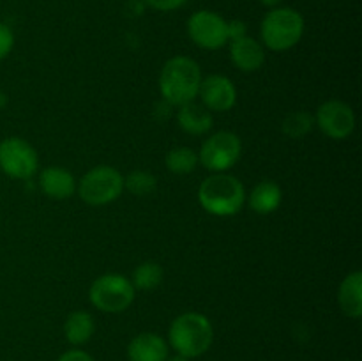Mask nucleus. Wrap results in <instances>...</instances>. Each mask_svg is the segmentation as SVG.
I'll return each mask as SVG.
<instances>
[{"mask_svg":"<svg viewBox=\"0 0 362 361\" xmlns=\"http://www.w3.org/2000/svg\"><path fill=\"white\" fill-rule=\"evenodd\" d=\"M202 67L191 57L175 55L165 62L159 73V94L170 106H182L198 98Z\"/></svg>","mask_w":362,"mask_h":361,"instance_id":"1","label":"nucleus"},{"mask_svg":"<svg viewBox=\"0 0 362 361\" xmlns=\"http://www.w3.org/2000/svg\"><path fill=\"white\" fill-rule=\"evenodd\" d=\"M214 342V328L207 315L200 311H184L177 315L168 329V347L179 356L194 360L211 349Z\"/></svg>","mask_w":362,"mask_h":361,"instance_id":"2","label":"nucleus"},{"mask_svg":"<svg viewBox=\"0 0 362 361\" xmlns=\"http://www.w3.org/2000/svg\"><path fill=\"white\" fill-rule=\"evenodd\" d=\"M246 188L235 176L221 172L212 173L202 180L198 188V202L207 214L228 218L243 211L246 204Z\"/></svg>","mask_w":362,"mask_h":361,"instance_id":"3","label":"nucleus"},{"mask_svg":"<svg viewBox=\"0 0 362 361\" xmlns=\"http://www.w3.org/2000/svg\"><path fill=\"white\" fill-rule=\"evenodd\" d=\"M306 30V21L292 7H272L260 23V39L271 52H286L297 46Z\"/></svg>","mask_w":362,"mask_h":361,"instance_id":"4","label":"nucleus"},{"mask_svg":"<svg viewBox=\"0 0 362 361\" xmlns=\"http://www.w3.org/2000/svg\"><path fill=\"white\" fill-rule=\"evenodd\" d=\"M136 289L127 276L106 273L98 276L88 289V301L103 314H122L133 304Z\"/></svg>","mask_w":362,"mask_h":361,"instance_id":"5","label":"nucleus"},{"mask_svg":"<svg viewBox=\"0 0 362 361\" xmlns=\"http://www.w3.org/2000/svg\"><path fill=\"white\" fill-rule=\"evenodd\" d=\"M76 193L88 205H108L124 193V176L112 165H98L78 180Z\"/></svg>","mask_w":362,"mask_h":361,"instance_id":"6","label":"nucleus"},{"mask_svg":"<svg viewBox=\"0 0 362 361\" xmlns=\"http://www.w3.org/2000/svg\"><path fill=\"white\" fill-rule=\"evenodd\" d=\"M243 156V142L232 131H218L202 144L198 163L212 173L228 172Z\"/></svg>","mask_w":362,"mask_h":361,"instance_id":"7","label":"nucleus"},{"mask_svg":"<svg viewBox=\"0 0 362 361\" xmlns=\"http://www.w3.org/2000/svg\"><path fill=\"white\" fill-rule=\"evenodd\" d=\"M37 151L20 137H7L0 142V170L11 179L27 180L37 173Z\"/></svg>","mask_w":362,"mask_h":361,"instance_id":"8","label":"nucleus"},{"mask_svg":"<svg viewBox=\"0 0 362 361\" xmlns=\"http://www.w3.org/2000/svg\"><path fill=\"white\" fill-rule=\"evenodd\" d=\"M186 28L191 41L202 50L214 52L228 45V21L216 11H197L187 20Z\"/></svg>","mask_w":362,"mask_h":361,"instance_id":"9","label":"nucleus"},{"mask_svg":"<svg viewBox=\"0 0 362 361\" xmlns=\"http://www.w3.org/2000/svg\"><path fill=\"white\" fill-rule=\"evenodd\" d=\"M315 126L332 140H346L356 130V113L352 106L339 99L322 103L315 112Z\"/></svg>","mask_w":362,"mask_h":361,"instance_id":"10","label":"nucleus"},{"mask_svg":"<svg viewBox=\"0 0 362 361\" xmlns=\"http://www.w3.org/2000/svg\"><path fill=\"white\" fill-rule=\"evenodd\" d=\"M198 99L209 112H230L237 103L235 84L225 74H209L202 78Z\"/></svg>","mask_w":362,"mask_h":361,"instance_id":"11","label":"nucleus"},{"mask_svg":"<svg viewBox=\"0 0 362 361\" xmlns=\"http://www.w3.org/2000/svg\"><path fill=\"white\" fill-rule=\"evenodd\" d=\"M228 45L230 60L243 73H255L265 64V48L258 39L244 35L240 39H233Z\"/></svg>","mask_w":362,"mask_h":361,"instance_id":"12","label":"nucleus"},{"mask_svg":"<svg viewBox=\"0 0 362 361\" xmlns=\"http://www.w3.org/2000/svg\"><path fill=\"white\" fill-rule=\"evenodd\" d=\"M78 180L62 166H46L39 172V188L52 200H67L76 193Z\"/></svg>","mask_w":362,"mask_h":361,"instance_id":"13","label":"nucleus"},{"mask_svg":"<svg viewBox=\"0 0 362 361\" xmlns=\"http://www.w3.org/2000/svg\"><path fill=\"white\" fill-rule=\"evenodd\" d=\"M168 342L158 333L145 331L134 336L127 345L129 361H166L168 357Z\"/></svg>","mask_w":362,"mask_h":361,"instance_id":"14","label":"nucleus"},{"mask_svg":"<svg viewBox=\"0 0 362 361\" xmlns=\"http://www.w3.org/2000/svg\"><path fill=\"white\" fill-rule=\"evenodd\" d=\"M246 202L250 204L251 211L257 214H272L274 211H278L283 202L281 186L271 179L260 180L258 184H255L251 193L246 197Z\"/></svg>","mask_w":362,"mask_h":361,"instance_id":"15","label":"nucleus"},{"mask_svg":"<svg viewBox=\"0 0 362 361\" xmlns=\"http://www.w3.org/2000/svg\"><path fill=\"white\" fill-rule=\"evenodd\" d=\"M177 124H179L180 130L187 134H205L207 131L212 130V112H209L202 103L191 101L186 105L179 106L177 110Z\"/></svg>","mask_w":362,"mask_h":361,"instance_id":"16","label":"nucleus"},{"mask_svg":"<svg viewBox=\"0 0 362 361\" xmlns=\"http://www.w3.org/2000/svg\"><path fill=\"white\" fill-rule=\"evenodd\" d=\"M338 303L343 314L350 319H359L362 315V273H349L339 283Z\"/></svg>","mask_w":362,"mask_h":361,"instance_id":"17","label":"nucleus"},{"mask_svg":"<svg viewBox=\"0 0 362 361\" xmlns=\"http://www.w3.org/2000/svg\"><path fill=\"white\" fill-rule=\"evenodd\" d=\"M95 322L88 311L76 310L67 315L64 322V335L73 347H81L94 336Z\"/></svg>","mask_w":362,"mask_h":361,"instance_id":"18","label":"nucleus"},{"mask_svg":"<svg viewBox=\"0 0 362 361\" xmlns=\"http://www.w3.org/2000/svg\"><path fill=\"white\" fill-rule=\"evenodd\" d=\"M165 165L175 176H187L198 166V152L187 145L172 147L166 152Z\"/></svg>","mask_w":362,"mask_h":361,"instance_id":"19","label":"nucleus"},{"mask_svg":"<svg viewBox=\"0 0 362 361\" xmlns=\"http://www.w3.org/2000/svg\"><path fill=\"white\" fill-rule=\"evenodd\" d=\"M163 276H165V271L158 262L145 260L136 265L129 280L136 290H154L161 285Z\"/></svg>","mask_w":362,"mask_h":361,"instance_id":"20","label":"nucleus"},{"mask_svg":"<svg viewBox=\"0 0 362 361\" xmlns=\"http://www.w3.org/2000/svg\"><path fill=\"white\" fill-rule=\"evenodd\" d=\"M124 190H127L134 197H151L158 190V179L154 173L145 172V170H133L124 176Z\"/></svg>","mask_w":362,"mask_h":361,"instance_id":"21","label":"nucleus"},{"mask_svg":"<svg viewBox=\"0 0 362 361\" xmlns=\"http://www.w3.org/2000/svg\"><path fill=\"white\" fill-rule=\"evenodd\" d=\"M313 127L315 117L311 113L304 112V110H297V112L288 113L281 124V131L285 133V137L293 138V140H299V138H304L306 134H310Z\"/></svg>","mask_w":362,"mask_h":361,"instance_id":"22","label":"nucleus"},{"mask_svg":"<svg viewBox=\"0 0 362 361\" xmlns=\"http://www.w3.org/2000/svg\"><path fill=\"white\" fill-rule=\"evenodd\" d=\"M14 48V32L7 23L0 21V62L9 57Z\"/></svg>","mask_w":362,"mask_h":361,"instance_id":"23","label":"nucleus"},{"mask_svg":"<svg viewBox=\"0 0 362 361\" xmlns=\"http://www.w3.org/2000/svg\"><path fill=\"white\" fill-rule=\"evenodd\" d=\"M141 2L151 7V9L170 13V11H175L182 7L184 4H187V0H141Z\"/></svg>","mask_w":362,"mask_h":361,"instance_id":"24","label":"nucleus"},{"mask_svg":"<svg viewBox=\"0 0 362 361\" xmlns=\"http://www.w3.org/2000/svg\"><path fill=\"white\" fill-rule=\"evenodd\" d=\"M57 361H95V360L88 353L81 350L80 347H74V349H69L66 350V353L60 354V357Z\"/></svg>","mask_w":362,"mask_h":361,"instance_id":"25","label":"nucleus"},{"mask_svg":"<svg viewBox=\"0 0 362 361\" xmlns=\"http://www.w3.org/2000/svg\"><path fill=\"white\" fill-rule=\"evenodd\" d=\"M244 35H247V28L243 20L228 21V42L233 41V39L244 38Z\"/></svg>","mask_w":362,"mask_h":361,"instance_id":"26","label":"nucleus"},{"mask_svg":"<svg viewBox=\"0 0 362 361\" xmlns=\"http://www.w3.org/2000/svg\"><path fill=\"white\" fill-rule=\"evenodd\" d=\"M258 2L262 4V6H265V7H279V4L283 2V0H258Z\"/></svg>","mask_w":362,"mask_h":361,"instance_id":"27","label":"nucleus"},{"mask_svg":"<svg viewBox=\"0 0 362 361\" xmlns=\"http://www.w3.org/2000/svg\"><path fill=\"white\" fill-rule=\"evenodd\" d=\"M166 361H191V360H187V357H184V356H179V354H175V356H172V357H166Z\"/></svg>","mask_w":362,"mask_h":361,"instance_id":"28","label":"nucleus"}]
</instances>
